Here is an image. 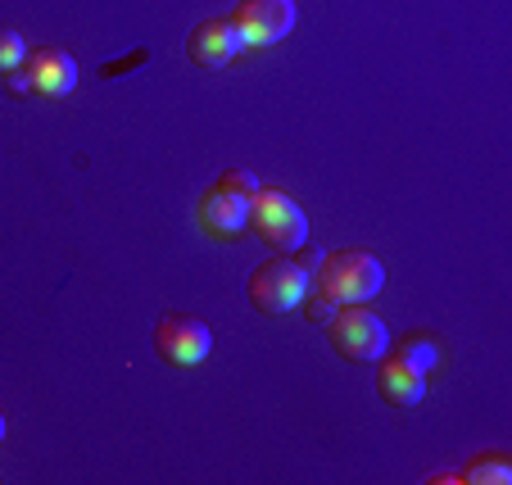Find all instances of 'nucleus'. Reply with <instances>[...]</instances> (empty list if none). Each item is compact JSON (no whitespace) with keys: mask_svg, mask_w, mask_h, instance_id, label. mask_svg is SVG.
Returning <instances> with one entry per match:
<instances>
[{"mask_svg":"<svg viewBox=\"0 0 512 485\" xmlns=\"http://www.w3.org/2000/svg\"><path fill=\"white\" fill-rule=\"evenodd\" d=\"M386 286V268L372 250H327L313 268V291L331 304H368Z\"/></svg>","mask_w":512,"mask_h":485,"instance_id":"obj_1","label":"nucleus"},{"mask_svg":"<svg viewBox=\"0 0 512 485\" xmlns=\"http://www.w3.org/2000/svg\"><path fill=\"white\" fill-rule=\"evenodd\" d=\"M250 232H259V241H268L281 254H300L309 245V214L286 191L259 186L250 195Z\"/></svg>","mask_w":512,"mask_h":485,"instance_id":"obj_2","label":"nucleus"},{"mask_svg":"<svg viewBox=\"0 0 512 485\" xmlns=\"http://www.w3.org/2000/svg\"><path fill=\"white\" fill-rule=\"evenodd\" d=\"M327 340L345 363H377L381 354H390V327L368 304H336L327 318Z\"/></svg>","mask_w":512,"mask_h":485,"instance_id":"obj_3","label":"nucleus"},{"mask_svg":"<svg viewBox=\"0 0 512 485\" xmlns=\"http://www.w3.org/2000/svg\"><path fill=\"white\" fill-rule=\"evenodd\" d=\"M245 291H250V304L259 313H290L313 291V272L300 259H268L250 272Z\"/></svg>","mask_w":512,"mask_h":485,"instance_id":"obj_4","label":"nucleus"},{"mask_svg":"<svg viewBox=\"0 0 512 485\" xmlns=\"http://www.w3.org/2000/svg\"><path fill=\"white\" fill-rule=\"evenodd\" d=\"M213 350V331L191 313H168L155 327V354L168 368H195Z\"/></svg>","mask_w":512,"mask_h":485,"instance_id":"obj_5","label":"nucleus"},{"mask_svg":"<svg viewBox=\"0 0 512 485\" xmlns=\"http://www.w3.org/2000/svg\"><path fill=\"white\" fill-rule=\"evenodd\" d=\"M227 19L236 23L245 46H277L281 37H290V28L300 19V5L295 0H241Z\"/></svg>","mask_w":512,"mask_h":485,"instance_id":"obj_6","label":"nucleus"},{"mask_svg":"<svg viewBox=\"0 0 512 485\" xmlns=\"http://www.w3.org/2000/svg\"><path fill=\"white\" fill-rule=\"evenodd\" d=\"M200 227L209 236H218V241H232V236L250 232V195L245 191H232V186L213 182L209 191L200 195Z\"/></svg>","mask_w":512,"mask_h":485,"instance_id":"obj_7","label":"nucleus"},{"mask_svg":"<svg viewBox=\"0 0 512 485\" xmlns=\"http://www.w3.org/2000/svg\"><path fill=\"white\" fill-rule=\"evenodd\" d=\"M23 78H28V91H37V96H46V100H59V96H68V91L78 87V59L68 55V50H59V46L28 50V59H23Z\"/></svg>","mask_w":512,"mask_h":485,"instance_id":"obj_8","label":"nucleus"},{"mask_svg":"<svg viewBox=\"0 0 512 485\" xmlns=\"http://www.w3.org/2000/svg\"><path fill=\"white\" fill-rule=\"evenodd\" d=\"M241 50H245L241 32H236V23L223 19V14L195 23L191 37H186V55H191V64H200V68H227Z\"/></svg>","mask_w":512,"mask_h":485,"instance_id":"obj_9","label":"nucleus"},{"mask_svg":"<svg viewBox=\"0 0 512 485\" xmlns=\"http://www.w3.org/2000/svg\"><path fill=\"white\" fill-rule=\"evenodd\" d=\"M377 395L386 399V404H395V408H413V404H422L426 399V372H417L408 359H386L381 354L377 359Z\"/></svg>","mask_w":512,"mask_h":485,"instance_id":"obj_10","label":"nucleus"},{"mask_svg":"<svg viewBox=\"0 0 512 485\" xmlns=\"http://www.w3.org/2000/svg\"><path fill=\"white\" fill-rule=\"evenodd\" d=\"M458 481H472V485H512V458L490 449V454H476L472 463L463 467Z\"/></svg>","mask_w":512,"mask_h":485,"instance_id":"obj_11","label":"nucleus"},{"mask_svg":"<svg viewBox=\"0 0 512 485\" xmlns=\"http://www.w3.org/2000/svg\"><path fill=\"white\" fill-rule=\"evenodd\" d=\"M399 359H408L417 372H431V368H440V345H435L431 336H404V345H399Z\"/></svg>","mask_w":512,"mask_h":485,"instance_id":"obj_12","label":"nucleus"},{"mask_svg":"<svg viewBox=\"0 0 512 485\" xmlns=\"http://www.w3.org/2000/svg\"><path fill=\"white\" fill-rule=\"evenodd\" d=\"M23 59H28V41L14 28H0V73H14Z\"/></svg>","mask_w":512,"mask_h":485,"instance_id":"obj_13","label":"nucleus"},{"mask_svg":"<svg viewBox=\"0 0 512 485\" xmlns=\"http://www.w3.org/2000/svg\"><path fill=\"white\" fill-rule=\"evenodd\" d=\"M304 313H309V322H318V327H327V318L336 313V304L327 300V295H318V291H309L304 295V304H300Z\"/></svg>","mask_w":512,"mask_h":485,"instance_id":"obj_14","label":"nucleus"},{"mask_svg":"<svg viewBox=\"0 0 512 485\" xmlns=\"http://www.w3.org/2000/svg\"><path fill=\"white\" fill-rule=\"evenodd\" d=\"M218 182H223V186H232V191H245V195H254V191H259V177H254V173H245V168H223V173H218Z\"/></svg>","mask_w":512,"mask_h":485,"instance_id":"obj_15","label":"nucleus"},{"mask_svg":"<svg viewBox=\"0 0 512 485\" xmlns=\"http://www.w3.org/2000/svg\"><path fill=\"white\" fill-rule=\"evenodd\" d=\"M0 440H5V418H0Z\"/></svg>","mask_w":512,"mask_h":485,"instance_id":"obj_16","label":"nucleus"}]
</instances>
